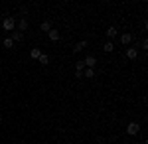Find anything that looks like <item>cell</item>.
<instances>
[{"label": "cell", "mask_w": 148, "mask_h": 144, "mask_svg": "<svg viewBox=\"0 0 148 144\" xmlns=\"http://www.w3.org/2000/svg\"><path fill=\"white\" fill-rule=\"evenodd\" d=\"M2 30L4 32H14L16 30V20L12 18V16H8V18H4V22H2Z\"/></svg>", "instance_id": "obj_1"}, {"label": "cell", "mask_w": 148, "mask_h": 144, "mask_svg": "<svg viewBox=\"0 0 148 144\" xmlns=\"http://www.w3.org/2000/svg\"><path fill=\"white\" fill-rule=\"evenodd\" d=\"M138 132H140V124H138L136 121L128 122V126H126V134H128V136H136Z\"/></svg>", "instance_id": "obj_2"}, {"label": "cell", "mask_w": 148, "mask_h": 144, "mask_svg": "<svg viewBox=\"0 0 148 144\" xmlns=\"http://www.w3.org/2000/svg\"><path fill=\"white\" fill-rule=\"evenodd\" d=\"M83 63H85V67H89V69H95V65H97V57L87 56L85 59H83Z\"/></svg>", "instance_id": "obj_3"}, {"label": "cell", "mask_w": 148, "mask_h": 144, "mask_svg": "<svg viewBox=\"0 0 148 144\" xmlns=\"http://www.w3.org/2000/svg\"><path fill=\"white\" fill-rule=\"evenodd\" d=\"M16 30L24 34L26 30H28V20H26V18H22V20H18V22H16Z\"/></svg>", "instance_id": "obj_4"}, {"label": "cell", "mask_w": 148, "mask_h": 144, "mask_svg": "<svg viewBox=\"0 0 148 144\" xmlns=\"http://www.w3.org/2000/svg\"><path fill=\"white\" fill-rule=\"evenodd\" d=\"M126 57H128V59H132V61H134V59H136V57H138V49H136V47H134V45L126 49Z\"/></svg>", "instance_id": "obj_5"}, {"label": "cell", "mask_w": 148, "mask_h": 144, "mask_svg": "<svg viewBox=\"0 0 148 144\" xmlns=\"http://www.w3.org/2000/svg\"><path fill=\"white\" fill-rule=\"evenodd\" d=\"M87 44H89V42H85V40H83V42H77V44L73 45V53H79V51H83V49L87 47Z\"/></svg>", "instance_id": "obj_6"}, {"label": "cell", "mask_w": 148, "mask_h": 144, "mask_svg": "<svg viewBox=\"0 0 148 144\" xmlns=\"http://www.w3.org/2000/svg\"><path fill=\"white\" fill-rule=\"evenodd\" d=\"M47 38H49V42H57V40H59V32H57V28H51V30L47 32Z\"/></svg>", "instance_id": "obj_7"}, {"label": "cell", "mask_w": 148, "mask_h": 144, "mask_svg": "<svg viewBox=\"0 0 148 144\" xmlns=\"http://www.w3.org/2000/svg\"><path fill=\"white\" fill-rule=\"evenodd\" d=\"M121 44L123 45L132 44V34H123V36H121Z\"/></svg>", "instance_id": "obj_8"}, {"label": "cell", "mask_w": 148, "mask_h": 144, "mask_svg": "<svg viewBox=\"0 0 148 144\" xmlns=\"http://www.w3.org/2000/svg\"><path fill=\"white\" fill-rule=\"evenodd\" d=\"M10 38H12V42H22V40H24V34L18 32V30H14V32L10 34Z\"/></svg>", "instance_id": "obj_9"}, {"label": "cell", "mask_w": 148, "mask_h": 144, "mask_svg": "<svg viewBox=\"0 0 148 144\" xmlns=\"http://www.w3.org/2000/svg\"><path fill=\"white\" fill-rule=\"evenodd\" d=\"M95 75H97V71H95V69H89V67H85V69H83V77L93 79Z\"/></svg>", "instance_id": "obj_10"}, {"label": "cell", "mask_w": 148, "mask_h": 144, "mask_svg": "<svg viewBox=\"0 0 148 144\" xmlns=\"http://www.w3.org/2000/svg\"><path fill=\"white\" fill-rule=\"evenodd\" d=\"M116 34H119L116 26H109V28H107V38H111V40H113V38L116 36Z\"/></svg>", "instance_id": "obj_11"}, {"label": "cell", "mask_w": 148, "mask_h": 144, "mask_svg": "<svg viewBox=\"0 0 148 144\" xmlns=\"http://www.w3.org/2000/svg\"><path fill=\"white\" fill-rule=\"evenodd\" d=\"M40 56H42V49H40V47H32V49H30V57H32V59H38Z\"/></svg>", "instance_id": "obj_12"}, {"label": "cell", "mask_w": 148, "mask_h": 144, "mask_svg": "<svg viewBox=\"0 0 148 144\" xmlns=\"http://www.w3.org/2000/svg\"><path fill=\"white\" fill-rule=\"evenodd\" d=\"M103 49H105V53H111L114 49V44L113 42H105V44H103Z\"/></svg>", "instance_id": "obj_13"}, {"label": "cell", "mask_w": 148, "mask_h": 144, "mask_svg": "<svg viewBox=\"0 0 148 144\" xmlns=\"http://www.w3.org/2000/svg\"><path fill=\"white\" fill-rule=\"evenodd\" d=\"M40 28H42V32H49V30H51V28H53V26H51V22H49V20H44V22H42V26H40Z\"/></svg>", "instance_id": "obj_14"}, {"label": "cell", "mask_w": 148, "mask_h": 144, "mask_svg": "<svg viewBox=\"0 0 148 144\" xmlns=\"http://www.w3.org/2000/svg\"><path fill=\"white\" fill-rule=\"evenodd\" d=\"M2 45H4V47H6V49H10V47H14V42H12V38H10V36H8V38H4V40H2Z\"/></svg>", "instance_id": "obj_15"}, {"label": "cell", "mask_w": 148, "mask_h": 144, "mask_svg": "<svg viewBox=\"0 0 148 144\" xmlns=\"http://www.w3.org/2000/svg\"><path fill=\"white\" fill-rule=\"evenodd\" d=\"M83 69H85V63H83V59H79L75 63V73H83Z\"/></svg>", "instance_id": "obj_16"}, {"label": "cell", "mask_w": 148, "mask_h": 144, "mask_svg": "<svg viewBox=\"0 0 148 144\" xmlns=\"http://www.w3.org/2000/svg\"><path fill=\"white\" fill-rule=\"evenodd\" d=\"M38 61H40L42 65H47V63H49V56H46V53H42V56L38 57Z\"/></svg>", "instance_id": "obj_17"}, {"label": "cell", "mask_w": 148, "mask_h": 144, "mask_svg": "<svg viewBox=\"0 0 148 144\" xmlns=\"http://www.w3.org/2000/svg\"><path fill=\"white\" fill-rule=\"evenodd\" d=\"M138 45H140L142 49H148V40H146V38H144V40H142V42H140V44H138Z\"/></svg>", "instance_id": "obj_18"}, {"label": "cell", "mask_w": 148, "mask_h": 144, "mask_svg": "<svg viewBox=\"0 0 148 144\" xmlns=\"http://www.w3.org/2000/svg\"><path fill=\"white\" fill-rule=\"evenodd\" d=\"M0 122H2V115H0Z\"/></svg>", "instance_id": "obj_19"}, {"label": "cell", "mask_w": 148, "mask_h": 144, "mask_svg": "<svg viewBox=\"0 0 148 144\" xmlns=\"http://www.w3.org/2000/svg\"><path fill=\"white\" fill-rule=\"evenodd\" d=\"M0 67H2V59H0Z\"/></svg>", "instance_id": "obj_20"}, {"label": "cell", "mask_w": 148, "mask_h": 144, "mask_svg": "<svg viewBox=\"0 0 148 144\" xmlns=\"http://www.w3.org/2000/svg\"><path fill=\"white\" fill-rule=\"evenodd\" d=\"M0 101H2V95H0Z\"/></svg>", "instance_id": "obj_21"}]
</instances>
